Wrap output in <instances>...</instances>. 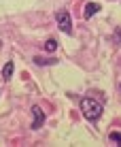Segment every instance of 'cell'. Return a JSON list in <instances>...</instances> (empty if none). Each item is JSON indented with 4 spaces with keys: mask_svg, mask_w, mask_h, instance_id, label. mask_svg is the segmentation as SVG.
I'll use <instances>...</instances> for the list:
<instances>
[{
    "mask_svg": "<svg viewBox=\"0 0 121 147\" xmlns=\"http://www.w3.org/2000/svg\"><path fill=\"white\" fill-rule=\"evenodd\" d=\"M98 11H100V4L98 2H87V4H85V11H83V17L89 19L92 15H96Z\"/></svg>",
    "mask_w": 121,
    "mask_h": 147,
    "instance_id": "cell-4",
    "label": "cell"
},
{
    "mask_svg": "<svg viewBox=\"0 0 121 147\" xmlns=\"http://www.w3.org/2000/svg\"><path fill=\"white\" fill-rule=\"evenodd\" d=\"M81 111H83L85 119L96 121L100 115H102V105H100L98 100H94V98H83L81 100Z\"/></svg>",
    "mask_w": 121,
    "mask_h": 147,
    "instance_id": "cell-1",
    "label": "cell"
},
{
    "mask_svg": "<svg viewBox=\"0 0 121 147\" xmlns=\"http://www.w3.org/2000/svg\"><path fill=\"white\" fill-rule=\"evenodd\" d=\"M108 139L113 141V143H119L121 145V132H117V130H113V132L108 134Z\"/></svg>",
    "mask_w": 121,
    "mask_h": 147,
    "instance_id": "cell-8",
    "label": "cell"
},
{
    "mask_svg": "<svg viewBox=\"0 0 121 147\" xmlns=\"http://www.w3.org/2000/svg\"><path fill=\"white\" fill-rule=\"evenodd\" d=\"M43 124H45V113H43V109H40V107H32V128L38 130Z\"/></svg>",
    "mask_w": 121,
    "mask_h": 147,
    "instance_id": "cell-3",
    "label": "cell"
},
{
    "mask_svg": "<svg viewBox=\"0 0 121 147\" xmlns=\"http://www.w3.org/2000/svg\"><path fill=\"white\" fill-rule=\"evenodd\" d=\"M34 62L38 64V66H45V64H55L57 60H47V58H34Z\"/></svg>",
    "mask_w": 121,
    "mask_h": 147,
    "instance_id": "cell-7",
    "label": "cell"
},
{
    "mask_svg": "<svg viewBox=\"0 0 121 147\" xmlns=\"http://www.w3.org/2000/svg\"><path fill=\"white\" fill-rule=\"evenodd\" d=\"M13 68H15V64L9 60V62L4 64V68H2V79H4V81H9V79L13 77Z\"/></svg>",
    "mask_w": 121,
    "mask_h": 147,
    "instance_id": "cell-5",
    "label": "cell"
},
{
    "mask_svg": "<svg viewBox=\"0 0 121 147\" xmlns=\"http://www.w3.org/2000/svg\"><path fill=\"white\" fill-rule=\"evenodd\" d=\"M55 19H57V28L62 30L64 34H70V32H72V19H70L68 11H57Z\"/></svg>",
    "mask_w": 121,
    "mask_h": 147,
    "instance_id": "cell-2",
    "label": "cell"
},
{
    "mask_svg": "<svg viewBox=\"0 0 121 147\" xmlns=\"http://www.w3.org/2000/svg\"><path fill=\"white\" fill-rule=\"evenodd\" d=\"M45 49H47V51H55V49H57V40H55V38H49L47 43H45Z\"/></svg>",
    "mask_w": 121,
    "mask_h": 147,
    "instance_id": "cell-6",
    "label": "cell"
}]
</instances>
